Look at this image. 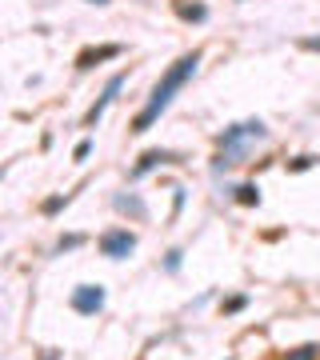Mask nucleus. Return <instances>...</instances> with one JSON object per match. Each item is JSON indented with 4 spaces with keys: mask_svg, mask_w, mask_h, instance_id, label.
Returning a JSON list of instances; mask_svg holds the SVG:
<instances>
[{
    "mask_svg": "<svg viewBox=\"0 0 320 360\" xmlns=\"http://www.w3.org/2000/svg\"><path fill=\"white\" fill-rule=\"evenodd\" d=\"M316 352H320L316 345H300V348H296V352H288V356H284V360H316Z\"/></svg>",
    "mask_w": 320,
    "mask_h": 360,
    "instance_id": "obj_11",
    "label": "nucleus"
},
{
    "mask_svg": "<svg viewBox=\"0 0 320 360\" xmlns=\"http://www.w3.org/2000/svg\"><path fill=\"white\" fill-rule=\"evenodd\" d=\"M316 165V156H296L293 160V172H305V168H312Z\"/></svg>",
    "mask_w": 320,
    "mask_h": 360,
    "instance_id": "obj_13",
    "label": "nucleus"
},
{
    "mask_svg": "<svg viewBox=\"0 0 320 360\" xmlns=\"http://www.w3.org/2000/svg\"><path fill=\"white\" fill-rule=\"evenodd\" d=\"M124 52V44H101V49H84L77 56V68L80 72H89V68H96L101 60H113V56H120Z\"/></svg>",
    "mask_w": 320,
    "mask_h": 360,
    "instance_id": "obj_6",
    "label": "nucleus"
},
{
    "mask_svg": "<svg viewBox=\"0 0 320 360\" xmlns=\"http://www.w3.org/2000/svg\"><path fill=\"white\" fill-rule=\"evenodd\" d=\"M64 205H68V196H49V200H44V217H52V212H60Z\"/></svg>",
    "mask_w": 320,
    "mask_h": 360,
    "instance_id": "obj_12",
    "label": "nucleus"
},
{
    "mask_svg": "<svg viewBox=\"0 0 320 360\" xmlns=\"http://www.w3.org/2000/svg\"><path fill=\"white\" fill-rule=\"evenodd\" d=\"M124 80H128L124 72H116V77L108 80V84H104V92H101V101H96V104H92V108H89V116H84V124H96V120H101V116H104V108H108V104L116 101V92L124 89Z\"/></svg>",
    "mask_w": 320,
    "mask_h": 360,
    "instance_id": "obj_5",
    "label": "nucleus"
},
{
    "mask_svg": "<svg viewBox=\"0 0 320 360\" xmlns=\"http://www.w3.org/2000/svg\"><path fill=\"white\" fill-rule=\"evenodd\" d=\"M300 44H305L308 52H320V37H305V40H300Z\"/></svg>",
    "mask_w": 320,
    "mask_h": 360,
    "instance_id": "obj_16",
    "label": "nucleus"
},
{
    "mask_svg": "<svg viewBox=\"0 0 320 360\" xmlns=\"http://www.w3.org/2000/svg\"><path fill=\"white\" fill-rule=\"evenodd\" d=\"M72 309H77L80 316H96V312L104 309V288L101 284H80L77 292H72Z\"/></svg>",
    "mask_w": 320,
    "mask_h": 360,
    "instance_id": "obj_4",
    "label": "nucleus"
},
{
    "mask_svg": "<svg viewBox=\"0 0 320 360\" xmlns=\"http://www.w3.org/2000/svg\"><path fill=\"white\" fill-rule=\"evenodd\" d=\"M132 248H136V236H132L128 229H113V232H104L101 236V252L104 257H113V260H124Z\"/></svg>",
    "mask_w": 320,
    "mask_h": 360,
    "instance_id": "obj_3",
    "label": "nucleus"
},
{
    "mask_svg": "<svg viewBox=\"0 0 320 360\" xmlns=\"http://www.w3.org/2000/svg\"><path fill=\"white\" fill-rule=\"evenodd\" d=\"M44 360H60V356H56V352H52V356H44Z\"/></svg>",
    "mask_w": 320,
    "mask_h": 360,
    "instance_id": "obj_18",
    "label": "nucleus"
},
{
    "mask_svg": "<svg viewBox=\"0 0 320 360\" xmlns=\"http://www.w3.org/2000/svg\"><path fill=\"white\" fill-rule=\"evenodd\" d=\"M236 200H241V205H260V188H256V184H241V188H236Z\"/></svg>",
    "mask_w": 320,
    "mask_h": 360,
    "instance_id": "obj_9",
    "label": "nucleus"
},
{
    "mask_svg": "<svg viewBox=\"0 0 320 360\" xmlns=\"http://www.w3.org/2000/svg\"><path fill=\"white\" fill-rule=\"evenodd\" d=\"M89 153H92V144H89V141H80V144H77V153H72V156H77V160H84Z\"/></svg>",
    "mask_w": 320,
    "mask_h": 360,
    "instance_id": "obj_15",
    "label": "nucleus"
},
{
    "mask_svg": "<svg viewBox=\"0 0 320 360\" xmlns=\"http://www.w3.org/2000/svg\"><path fill=\"white\" fill-rule=\"evenodd\" d=\"M244 304H248V300H244V296H232V300H224V312H241Z\"/></svg>",
    "mask_w": 320,
    "mask_h": 360,
    "instance_id": "obj_14",
    "label": "nucleus"
},
{
    "mask_svg": "<svg viewBox=\"0 0 320 360\" xmlns=\"http://www.w3.org/2000/svg\"><path fill=\"white\" fill-rule=\"evenodd\" d=\"M264 136H269V129H264L260 120H248V124H236V129H229L224 136H220V156H217V168L241 165L244 144H248V141H264Z\"/></svg>",
    "mask_w": 320,
    "mask_h": 360,
    "instance_id": "obj_2",
    "label": "nucleus"
},
{
    "mask_svg": "<svg viewBox=\"0 0 320 360\" xmlns=\"http://www.w3.org/2000/svg\"><path fill=\"white\" fill-rule=\"evenodd\" d=\"M196 65H200V52H184L177 65L168 68L165 77H160V84L153 89V96H148V104H144L141 112L132 116V132H148L160 120V112H165L168 104H172V96H177L184 84L192 80V72H196Z\"/></svg>",
    "mask_w": 320,
    "mask_h": 360,
    "instance_id": "obj_1",
    "label": "nucleus"
},
{
    "mask_svg": "<svg viewBox=\"0 0 320 360\" xmlns=\"http://www.w3.org/2000/svg\"><path fill=\"white\" fill-rule=\"evenodd\" d=\"M89 4H108V0H89Z\"/></svg>",
    "mask_w": 320,
    "mask_h": 360,
    "instance_id": "obj_17",
    "label": "nucleus"
},
{
    "mask_svg": "<svg viewBox=\"0 0 320 360\" xmlns=\"http://www.w3.org/2000/svg\"><path fill=\"white\" fill-rule=\"evenodd\" d=\"M177 16H180V20H205L208 8H205V4H188V0H177Z\"/></svg>",
    "mask_w": 320,
    "mask_h": 360,
    "instance_id": "obj_8",
    "label": "nucleus"
},
{
    "mask_svg": "<svg viewBox=\"0 0 320 360\" xmlns=\"http://www.w3.org/2000/svg\"><path fill=\"white\" fill-rule=\"evenodd\" d=\"M116 208H124V212H132V217H144V205L136 200V196H116Z\"/></svg>",
    "mask_w": 320,
    "mask_h": 360,
    "instance_id": "obj_10",
    "label": "nucleus"
},
{
    "mask_svg": "<svg viewBox=\"0 0 320 360\" xmlns=\"http://www.w3.org/2000/svg\"><path fill=\"white\" fill-rule=\"evenodd\" d=\"M168 160H177V156H172V153H160V148H153V153H144V156H141V165L132 168V172H136V176H144V172H153L156 165H168Z\"/></svg>",
    "mask_w": 320,
    "mask_h": 360,
    "instance_id": "obj_7",
    "label": "nucleus"
}]
</instances>
